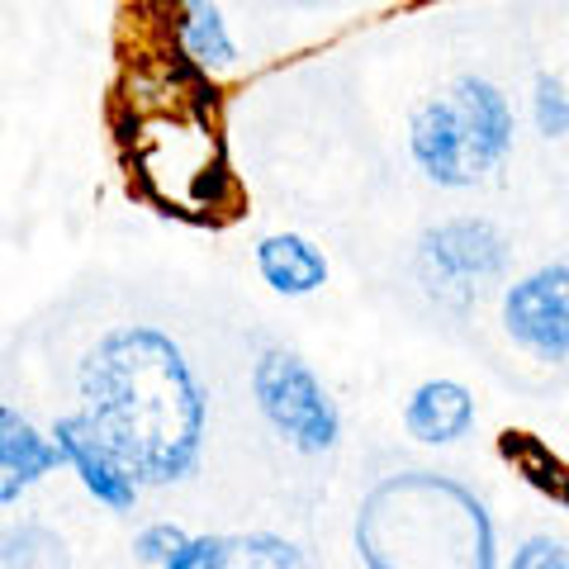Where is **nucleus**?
Wrapping results in <instances>:
<instances>
[{"label": "nucleus", "instance_id": "f8f14e48", "mask_svg": "<svg viewBox=\"0 0 569 569\" xmlns=\"http://www.w3.org/2000/svg\"><path fill=\"white\" fill-rule=\"evenodd\" d=\"M257 271L276 295L305 299L328 284V257L305 233H271L257 242Z\"/></svg>", "mask_w": 569, "mask_h": 569}, {"label": "nucleus", "instance_id": "9b49d317", "mask_svg": "<svg viewBox=\"0 0 569 569\" xmlns=\"http://www.w3.org/2000/svg\"><path fill=\"white\" fill-rule=\"evenodd\" d=\"M403 427L422 447H451L475 427V395L460 380H422L403 403Z\"/></svg>", "mask_w": 569, "mask_h": 569}, {"label": "nucleus", "instance_id": "423d86ee", "mask_svg": "<svg viewBox=\"0 0 569 569\" xmlns=\"http://www.w3.org/2000/svg\"><path fill=\"white\" fill-rule=\"evenodd\" d=\"M503 328L541 361H569V266L550 261L508 284Z\"/></svg>", "mask_w": 569, "mask_h": 569}, {"label": "nucleus", "instance_id": "9d476101", "mask_svg": "<svg viewBox=\"0 0 569 569\" xmlns=\"http://www.w3.org/2000/svg\"><path fill=\"white\" fill-rule=\"evenodd\" d=\"M58 466H67L52 432L43 437L20 408H0V503H14L29 485H39L43 475H52Z\"/></svg>", "mask_w": 569, "mask_h": 569}, {"label": "nucleus", "instance_id": "6e6552de", "mask_svg": "<svg viewBox=\"0 0 569 569\" xmlns=\"http://www.w3.org/2000/svg\"><path fill=\"white\" fill-rule=\"evenodd\" d=\"M52 441H58V451L67 460V470L81 479V489L104 503L110 512H129L138 503V475L123 466V456L96 432V422L86 413H67L52 422Z\"/></svg>", "mask_w": 569, "mask_h": 569}, {"label": "nucleus", "instance_id": "2eb2a0df", "mask_svg": "<svg viewBox=\"0 0 569 569\" xmlns=\"http://www.w3.org/2000/svg\"><path fill=\"white\" fill-rule=\"evenodd\" d=\"M0 569H67V546L58 531L48 527H20L6 537V556H0Z\"/></svg>", "mask_w": 569, "mask_h": 569}, {"label": "nucleus", "instance_id": "4468645a", "mask_svg": "<svg viewBox=\"0 0 569 569\" xmlns=\"http://www.w3.org/2000/svg\"><path fill=\"white\" fill-rule=\"evenodd\" d=\"M176 14V43H181V58H190L194 67H233L238 62V43L228 39L223 10L213 0H171Z\"/></svg>", "mask_w": 569, "mask_h": 569}, {"label": "nucleus", "instance_id": "7ed1b4c3", "mask_svg": "<svg viewBox=\"0 0 569 569\" xmlns=\"http://www.w3.org/2000/svg\"><path fill=\"white\" fill-rule=\"evenodd\" d=\"M356 556L366 569H498L485 498L451 475H385L356 508Z\"/></svg>", "mask_w": 569, "mask_h": 569}, {"label": "nucleus", "instance_id": "1a4fd4ad", "mask_svg": "<svg viewBox=\"0 0 569 569\" xmlns=\"http://www.w3.org/2000/svg\"><path fill=\"white\" fill-rule=\"evenodd\" d=\"M167 569H318L305 546L271 537V531H242V537H190V546Z\"/></svg>", "mask_w": 569, "mask_h": 569}, {"label": "nucleus", "instance_id": "dca6fc26", "mask_svg": "<svg viewBox=\"0 0 569 569\" xmlns=\"http://www.w3.org/2000/svg\"><path fill=\"white\" fill-rule=\"evenodd\" d=\"M190 546V531H181V527H171V522H157V527H148L138 537V560L142 565H157V569H167L176 556H181V550Z\"/></svg>", "mask_w": 569, "mask_h": 569}, {"label": "nucleus", "instance_id": "a211bd4d", "mask_svg": "<svg viewBox=\"0 0 569 569\" xmlns=\"http://www.w3.org/2000/svg\"><path fill=\"white\" fill-rule=\"evenodd\" d=\"M512 569H569V550L556 537H527L512 550Z\"/></svg>", "mask_w": 569, "mask_h": 569}, {"label": "nucleus", "instance_id": "f3484780", "mask_svg": "<svg viewBox=\"0 0 569 569\" xmlns=\"http://www.w3.org/2000/svg\"><path fill=\"white\" fill-rule=\"evenodd\" d=\"M537 123H541V133H556V138L569 133V86L565 81L556 77L537 81Z\"/></svg>", "mask_w": 569, "mask_h": 569}, {"label": "nucleus", "instance_id": "f257e3e1", "mask_svg": "<svg viewBox=\"0 0 569 569\" xmlns=\"http://www.w3.org/2000/svg\"><path fill=\"white\" fill-rule=\"evenodd\" d=\"M81 413L123 456L138 485L186 479L204 447L209 399L186 347L152 323L96 337L77 370Z\"/></svg>", "mask_w": 569, "mask_h": 569}, {"label": "nucleus", "instance_id": "39448f33", "mask_svg": "<svg viewBox=\"0 0 569 569\" xmlns=\"http://www.w3.org/2000/svg\"><path fill=\"white\" fill-rule=\"evenodd\" d=\"M252 399L261 418L305 456H323L342 441V413H337L323 380L284 347H266L252 366Z\"/></svg>", "mask_w": 569, "mask_h": 569}, {"label": "nucleus", "instance_id": "20e7f679", "mask_svg": "<svg viewBox=\"0 0 569 569\" xmlns=\"http://www.w3.org/2000/svg\"><path fill=\"white\" fill-rule=\"evenodd\" d=\"M512 104L485 77H456L447 91L422 100L408 119V152L441 190H466L503 162L512 148Z\"/></svg>", "mask_w": 569, "mask_h": 569}, {"label": "nucleus", "instance_id": "0eeeda50", "mask_svg": "<svg viewBox=\"0 0 569 569\" xmlns=\"http://www.w3.org/2000/svg\"><path fill=\"white\" fill-rule=\"evenodd\" d=\"M508 238L489 219H447L422 233V266L427 276L451 284V290H475L479 280L503 276Z\"/></svg>", "mask_w": 569, "mask_h": 569}, {"label": "nucleus", "instance_id": "f03ea898", "mask_svg": "<svg viewBox=\"0 0 569 569\" xmlns=\"http://www.w3.org/2000/svg\"><path fill=\"white\" fill-rule=\"evenodd\" d=\"M152 104H129L119 119L129 181L157 213L186 223H213L233 204V171L213 123V81L204 67L181 58Z\"/></svg>", "mask_w": 569, "mask_h": 569}, {"label": "nucleus", "instance_id": "ddd939ff", "mask_svg": "<svg viewBox=\"0 0 569 569\" xmlns=\"http://www.w3.org/2000/svg\"><path fill=\"white\" fill-rule=\"evenodd\" d=\"M498 456L518 470L522 485H531L541 498H550L560 512H569V460L560 451H550L537 432L508 427V432L498 437Z\"/></svg>", "mask_w": 569, "mask_h": 569}]
</instances>
